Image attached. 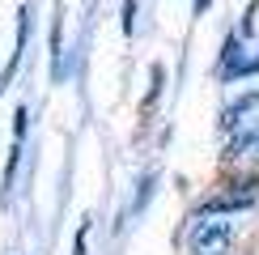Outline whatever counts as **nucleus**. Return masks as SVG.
<instances>
[{
    "mask_svg": "<svg viewBox=\"0 0 259 255\" xmlns=\"http://www.w3.org/2000/svg\"><path fill=\"white\" fill-rule=\"evenodd\" d=\"M225 162H259V119L242 132H234V141L225 145Z\"/></svg>",
    "mask_w": 259,
    "mask_h": 255,
    "instance_id": "7ed1b4c3",
    "label": "nucleus"
},
{
    "mask_svg": "<svg viewBox=\"0 0 259 255\" xmlns=\"http://www.w3.org/2000/svg\"><path fill=\"white\" fill-rule=\"evenodd\" d=\"M255 106H259V90L242 94V98H234V102H230V106L221 111V128H225V132H238V123H242L246 115L255 111Z\"/></svg>",
    "mask_w": 259,
    "mask_h": 255,
    "instance_id": "39448f33",
    "label": "nucleus"
},
{
    "mask_svg": "<svg viewBox=\"0 0 259 255\" xmlns=\"http://www.w3.org/2000/svg\"><path fill=\"white\" fill-rule=\"evenodd\" d=\"M251 72H259V56H246L238 47V34H230V42H225V51H221V77L238 81V77H251Z\"/></svg>",
    "mask_w": 259,
    "mask_h": 255,
    "instance_id": "f03ea898",
    "label": "nucleus"
},
{
    "mask_svg": "<svg viewBox=\"0 0 259 255\" xmlns=\"http://www.w3.org/2000/svg\"><path fill=\"white\" fill-rule=\"evenodd\" d=\"M204 9H208V0H196V13H204Z\"/></svg>",
    "mask_w": 259,
    "mask_h": 255,
    "instance_id": "423d86ee",
    "label": "nucleus"
},
{
    "mask_svg": "<svg viewBox=\"0 0 259 255\" xmlns=\"http://www.w3.org/2000/svg\"><path fill=\"white\" fill-rule=\"evenodd\" d=\"M251 204H255V196H251V191H238V187L230 183V191H221V196L204 200L200 217H217V212H246Z\"/></svg>",
    "mask_w": 259,
    "mask_h": 255,
    "instance_id": "20e7f679",
    "label": "nucleus"
},
{
    "mask_svg": "<svg viewBox=\"0 0 259 255\" xmlns=\"http://www.w3.org/2000/svg\"><path fill=\"white\" fill-rule=\"evenodd\" d=\"M234 234H238V226L234 221H221V217H212V221H196L191 226V255H225L234 247Z\"/></svg>",
    "mask_w": 259,
    "mask_h": 255,
    "instance_id": "f257e3e1",
    "label": "nucleus"
}]
</instances>
